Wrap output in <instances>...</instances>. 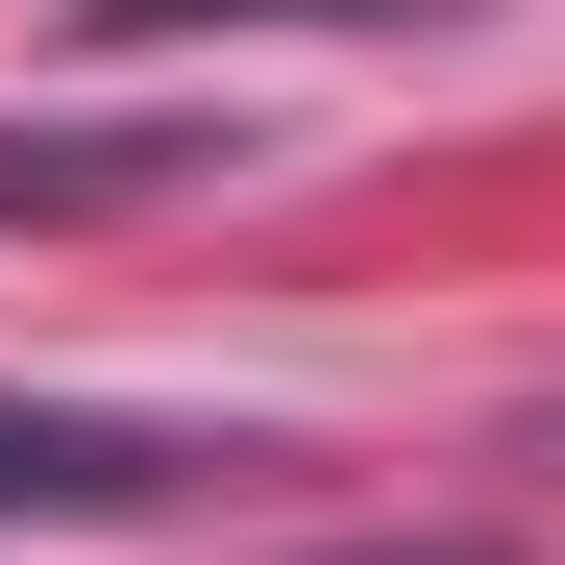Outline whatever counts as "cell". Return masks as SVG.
Returning a JSON list of instances; mask_svg holds the SVG:
<instances>
[{"label":"cell","instance_id":"277c9868","mask_svg":"<svg viewBox=\"0 0 565 565\" xmlns=\"http://www.w3.org/2000/svg\"><path fill=\"white\" fill-rule=\"evenodd\" d=\"M344 565H516V541H492V516H443V541H344Z\"/></svg>","mask_w":565,"mask_h":565},{"label":"cell","instance_id":"6da1fadb","mask_svg":"<svg viewBox=\"0 0 565 565\" xmlns=\"http://www.w3.org/2000/svg\"><path fill=\"white\" fill-rule=\"evenodd\" d=\"M222 467H270V443L99 418V394H0V541H148V516H198Z\"/></svg>","mask_w":565,"mask_h":565},{"label":"cell","instance_id":"7a4b0ae2","mask_svg":"<svg viewBox=\"0 0 565 565\" xmlns=\"http://www.w3.org/2000/svg\"><path fill=\"white\" fill-rule=\"evenodd\" d=\"M270 124L222 99H148V124H0V222H148V198H222Z\"/></svg>","mask_w":565,"mask_h":565},{"label":"cell","instance_id":"3957f363","mask_svg":"<svg viewBox=\"0 0 565 565\" xmlns=\"http://www.w3.org/2000/svg\"><path fill=\"white\" fill-rule=\"evenodd\" d=\"M222 25H492V0H74V50H222Z\"/></svg>","mask_w":565,"mask_h":565}]
</instances>
